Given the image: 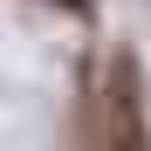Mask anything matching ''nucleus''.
<instances>
[{
	"instance_id": "1",
	"label": "nucleus",
	"mask_w": 151,
	"mask_h": 151,
	"mask_svg": "<svg viewBox=\"0 0 151 151\" xmlns=\"http://www.w3.org/2000/svg\"><path fill=\"white\" fill-rule=\"evenodd\" d=\"M89 137L117 144V151L144 144V110H137V69H131V55H110L103 89H96V103H89Z\"/></svg>"
}]
</instances>
